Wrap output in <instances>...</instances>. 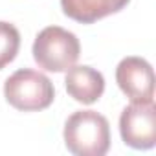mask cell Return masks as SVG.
<instances>
[{
    "label": "cell",
    "mask_w": 156,
    "mask_h": 156,
    "mask_svg": "<svg viewBox=\"0 0 156 156\" xmlns=\"http://www.w3.org/2000/svg\"><path fill=\"white\" fill-rule=\"evenodd\" d=\"M19 48H20L19 30L9 22L0 20V70L6 68L17 57Z\"/></svg>",
    "instance_id": "cell-8"
},
{
    "label": "cell",
    "mask_w": 156,
    "mask_h": 156,
    "mask_svg": "<svg viewBox=\"0 0 156 156\" xmlns=\"http://www.w3.org/2000/svg\"><path fill=\"white\" fill-rule=\"evenodd\" d=\"M116 83L130 101H154V72L143 57H125L116 68Z\"/></svg>",
    "instance_id": "cell-5"
},
{
    "label": "cell",
    "mask_w": 156,
    "mask_h": 156,
    "mask_svg": "<svg viewBox=\"0 0 156 156\" xmlns=\"http://www.w3.org/2000/svg\"><path fill=\"white\" fill-rule=\"evenodd\" d=\"M64 145L75 156H103L110 149V127L96 110H77L64 123Z\"/></svg>",
    "instance_id": "cell-1"
},
{
    "label": "cell",
    "mask_w": 156,
    "mask_h": 156,
    "mask_svg": "<svg viewBox=\"0 0 156 156\" xmlns=\"http://www.w3.org/2000/svg\"><path fill=\"white\" fill-rule=\"evenodd\" d=\"M130 0H61L62 13L81 24H94L121 11Z\"/></svg>",
    "instance_id": "cell-7"
},
{
    "label": "cell",
    "mask_w": 156,
    "mask_h": 156,
    "mask_svg": "<svg viewBox=\"0 0 156 156\" xmlns=\"http://www.w3.org/2000/svg\"><path fill=\"white\" fill-rule=\"evenodd\" d=\"M119 132L125 145L147 151L156 145V107L154 101H130L119 116Z\"/></svg>",
    "instance_id": "cell-4"
},
{
    "label": "cell",
    "mask_w": 156,
    "mask_h": 156,
    "mask_svg": "<svg viewBox=\"0 0 156 156\" xmlns=\"http://www.w3.org/2000/svg\"><path fill=\"white\" fill-rule=\"evenodd\" d=\"M66 92L70 98H73L77 103L92 105L96 103L103 92H105V77L101 72H98L92 66L81 64L72 66L66 70Z\"/></svg>",
    "instance_id": "cell-6"
},
{
    "label": "cell",
    "mask_w": 156,
    "mask_h": 156,
    "mask_svg": "<svg viewBox=\"0 0 156 156\" xmlns=\"http://www.w3.org/2000/svg\"><path fill=\"white\" fill-rule=\"evenodd\" d=\"M31 51L39 68L61 73L77 62L81 53V44L75 33L61 26H48L35 37Z\"/></svg>",
    "instance_id": "cell-3"
},
{
    "label": "cell",
    "mask_w": 156,
    "mask_h": 156,
    "mask_svg": "<svg viewBox=\"0 0 156 156\" xmlns=\"http://www.w3.org/2000/svg\"><path fill=\"white\" fill-rule=\"evenodd\" d=\"M6 101L22 112H39L55 99V88L48 77L31 68H20L4 83Z\"/></svg>",
    "instance_id": "cell-2"
}]
</instances>
